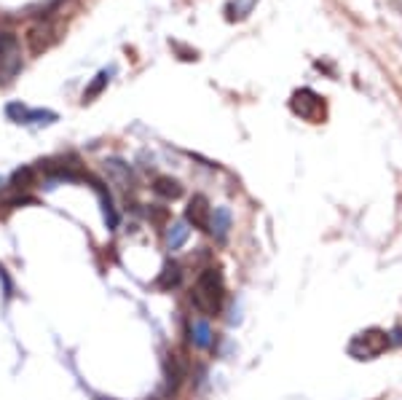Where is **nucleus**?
<instances>
[{
	"label": "nucleus",
	"instance_id": "nucleus-1",
	"mask_svg": "<svg viewBox=\"0 0 402 400\" xmlns=\"http://www.w3.org/2000/svg\"><path fill=\"white\" fill-rule=\"evenodd\" d=\"M226 301H228V290H226V280H223L220 266H215V263L204 266L193 282V290H190L193 312H199L204 317H217L223 315Z\"/></svg>",
	"mask_w": 402,
	"mask_h": 400
},
{
	"label": "nucleus",
	"instance_id": "nucleus-2",
	"mask_svg": "<svg viewBox=\"0 0 402 400\" xmlns=\"http://www.w3.org/2000/svg\"><path fill=\"white\" fill-rule=\"evenodd\" d=\"M389 346V333L381 328H370L357 333L351 342H349V355L357 360H373L378 358L384 349Z\"/></svg>",
	"mask_w": 402,
	"mask_h": 400
},
{
	"label": "nucleus",
	"instance_id": "nucleus-3",
	"mask_svg": "<svg viewBox=\"0 0 402 400\" xmlns=\"http://www.w3.org/2000/svg\"><path fill=\"white\" fill-rule=\"evenodd\" d=\"M186 336H188V344H190L193 349H201V352L215 346V328H212L209 317L199 315V312H190V315H188Z\"/></svg>",
	"mask_w": 402,
	"mask_h": 400
},
{
	"label": "nucleus",
	"instance_id": "nucleus-4",
	"mask_svg": "<svg viewBox=\"0 0 402 400\" xmlns=\"http://www.w3.org/2000/svg\"><path fill=\"white\" fill-rule=\"evenodd\" d=\"M290 108H292V113L295 115H301V118L311 121V124H319V121L325 118V97H319V94L311 92V89L295 92Z\"/></svg>",
	"mask_w": 402,
	"mask_h": 400
},
{
	"label": "nucleus",
	"instance_id": "nucleus-5",
	"mask_svg": "<svg viewBox=\"0 0 402 400\" xmlns=\"http://www.w3.org/2000/svg\"><path fill=\"white\" fill-rule=\"evenodd\" d=\"M164 379H167V398L177 395L180 387L186 385V379H188V363L183 355L169 352V355L164 358Z\"/></svg>",
	"mask_w": 402,
	"mask_h": 400
},
{
	"label": "nucleus",
	"instance_id": "nucleus-6",
	"mask_svg": "<svg viewBox=\"0 0 402 400\" xmlns=\"http://www.w3.org/2000/svg\"><path fill=\"white\" fill-rule=\"evenodd\" d=\"M209 218H212V204L204 194H193L186 207V223L199 231L209 229Z\"/></svg>",
	"mask_w": 402,
	"mask_h": 400
},
{
	"label": "nucleus",
	"instance_id": "nucleus-7",
	"mask_svg": "<svg viewBox=\"0 0 402 400\" xmlns=\"http://www.w3.org/2000/svg\"><path fill=\"white\" fill-rule=\"evenodd\" d=\"M183 274L186 272H183V266H180L177 261H167V263L161 266L153 287L161 290V293H172V290H177V287L183 285Z\"/></svg>",
	"mask_w": 402,
	"mask_h": 400
},
{
	"label": "nucleus",
	"instance_id": "nucleus-8",
	"mask_svg": "<svg viewBox=\"0 0 402 400\" xmlns=\"http://www.w3.org/2000/svg\"><path fill=\"white\" fill-rule=\"evenodd\" d=\"M231 226H233V215H231L228 207H212V218H209V234L215 237V242H226L231 234Z\"/></svg>",
	"mask_w": 402,
	"mask_h": 400
},
{
	"label": "nucleus",
	"instance_id": "nucleus-9",
	"mask_svg": "<svg viewBox=\"0 0 402 400\" xmlns=\"http://www.w3.org/2000/svg\"><path fill=\"white\" fill-rule=\"evenodd\" d=\"M8 186L14 194H30L32 188L38 186V167H19V170L11 172V177H8Z\"/></svg>",
	"mask_w": 402,
	"mask_h": 400
},
{
	"label": "nucleus",
	"instance_id": "nucleus-10",
	"mask_svg": "<svg viewBox=\"0 0 402 400\" xmlns=\"http://www.w3.org/2000/svg\"><path fill=\"white\" fill-rule=\"evenodd\" d=\"M188 237H190V226H188L186 220L167 223V229H164V244H167V250H169V253L183 250L186 242H188Z\"/></svg>",
	"mask_w": 402,
	"mask_h": 400
},
{
	"label": "nucleus",
	"instance_id": "nucleus-11",
	"mask_svg": "<svg viewBox=\"0 0 402 400\" xmlns=\"http://www.w3.org/2000/svg\"><path fill=\"white\" fill-rule=\"evenodd\" d=\"M153 194L161 196V199L172 201L183 196V186H180V180H174L169 175H158L156 180H153Z\"/></svg>",
	"mask_w": 402,
	"mask_h": 400
},
{
	"label": "nucleus",
	"instance_id": "nucleus-12",
	"mask_svg": "<svg viewBox=\"0 0 402 400\" xmlns=\"http://www.w3.org/2000/svg\"><path fill=\"white\" fill-rule=\"evenodd\" d=\"M108 81H110V73H108V70L97 73V75H94V81H91V86H89L86 92H84V105H86V102H94V100H97L102 92H105Z\"/></svg>",
	"mask_w": 402,
	"mask_h": 400
},
{
	"label": "nucleus",
	"instance_id": "nucleus-13",
	"mask_svg": "<svg viewBox=\"0 0 402 400\" xmlns=\"http://www.w3.org/2000/svg\"><path fill=\"white\" fill-rule=\"evenodd\" d=\"M57 121V113L54 111H27L25 115V124H54Z\"/></svg>",
	"mask_w": 402,
	"mask_h": 400
},
{
	"label": "nucleus",
	"instance_id": "nucleus-14",
	"mask_svg": "<svg viewBox=\"0 0 402 400\" xmlns=\"http://www.w3.org/2000/svg\"><path fill=\"white\" fill-rule=\"evenodd\" d=\"M27 105H22V102H11V105H6V115H8V121H14V124H25V115H27Z\"/></svg>",
	"mask_w": 402,
	"mask_h": 400
},
{
	"label": "nucleus",
	"instance_id": "nucleus-15",
	"mask_svg": "<svg viewBox=\"0 0 402 400\" xmlns=\"http://www.w3.org/2000/svg\"><path fill=\"white\" fill-rule=\"evenodd\" d=\"M148 218L156 223L158 229L164 226L167 229V220H169V210L167 207H161V204H150V210H148Z\"/></svg>",
	"mask_w": 402,
	"mask_h": 400
},
{
	"label": "nucleus",
	"instance_id": "nucleus-16",
	"mask_svg": "<svg viewBox=\"0 0 402 400\" xmlns=\"http://www.w3.org/2000/svg\"><path fill=\"white\" fill-rule=\"evenodd\" d=\"M0 285H3V296H6V301L14 299L16 285H14V280H11V274H8V269H6V266H0Z\"/></svg>",
	"mask_w": 402,
	"mask_h": 400
},
{
	"label": "nucleus",
	"instance_id": "nucleus-17",
	"mask_svg": "<svg viewBox=\"0 0 402 400\" xmlns=\"http://www.w3.org/2000/svg\"><path fill=\"white\" fill-rule=\"evenodd\" d=\"M389 346H402V325L389 330Z\"/></svg>",
	"mask_w": 402,
	"mask_h": 400
}]
</instances>
